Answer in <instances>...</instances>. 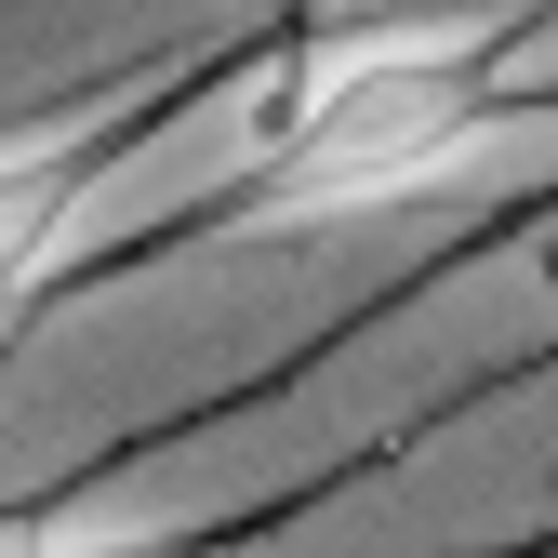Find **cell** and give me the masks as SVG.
Listing matches in <instances>:
<instances>
[{
	"label": "cell",
	"mask_w": 558,
	"mask_h": 558,
	"mask_svg": "<svg viewBox=\"0 0 558 558\" xmlns=\"http://www.w3.org/2000/svg\"><path fill=\"white\" fill-rule=\"evenodd\" d=\"M558 94L506 81V27H373V40H319L293 66H266L253 94V160L227 173L214 214H186L173 240H293L345 227L386 199L465 173L493 133H545Z\"/></svg>",
	"instance_id": "1"
},
{
	"label": "cell",
	"mask_w": 558,
	"mask_h": 558,
	"mask_svg": "<svg viewBox=\"0 0 558 558\" xmlns=\"http://www.w3.org/2000/svg\"><path fill=\"white\" fill-rule=\"evenodd\" d=\"M173 94H186V81H120V94H81V107L0 133V306H27V293L66 279L94 186L133 160V133H147V120H173Z\"/></svg>",
	"instance_id": "2"
},
{
	"label": "cell",
	"mask_w": 558,
	"mask_h": 558,
	"mask_svg": "<svg viewBox=\"0 0 558 558\" xmlns=\"http://www.w3.org/2000/svg\"><path fill=\"white\" fill-rule=\"evenodd\" d=\"M266 519H40L0 558H240Z\"/></svg>",
	"instance_id": "3"
},
{
	"label": "cell",
	"mask_w": 558,
	"mask_h": 558,
	"mask_svg": "<svg viewBox=\"0 0 558 558\" xmlns=\"http://www.w3.org/2000/svg\"><path fill=\"white\" fill-rule=\"evenodd\" d=\"M506 558H558V532H545V545H506Z\"/></svg>",
	"instance_id": "4"
}]
</instances>
